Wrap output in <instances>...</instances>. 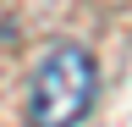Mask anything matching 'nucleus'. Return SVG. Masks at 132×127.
I'll use <instances>...</instances> for the list:
<instances>
[{"instance_id": "nucleus-1", "label": "nucleus", "mask_w": 132, "mask_h": 127, "mask_svg": "<svg viewBox=\"0 0 132 127\" xmlns=\"http://www.w3.org/2000/svg\"><path fill=\"white\" fill-rule=\"evenodd\" d=\"M94 105V55L61 44L39 61L28 88V127H77Z\"/></svg>"}]
</instances>
